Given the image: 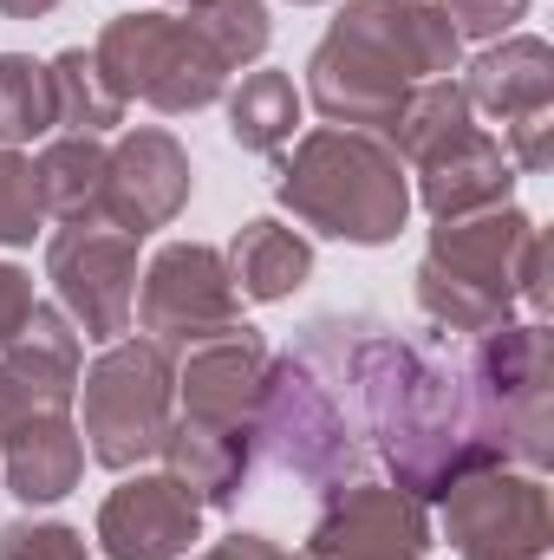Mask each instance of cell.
<instances>
[{
	"instance_id": "cell-1",
	"label": "cell",
	"mask_w": 554,
	"mask_h": 560,
	"mask_svg": "<svg viewBox=\"0 0 554 560\" xmlns=\"http://www.w3.org/2000/svg\"><path fill=\"white\" fill-rule=\"evenodd\" d=\"M359 418L372 456L392 469V489L417 502H443V489L503 463L476 405L470 359L443 339H412L379 319L359 332Z\"/></svg>"
},
{
	"instance_id": "cell-2",
	"label": "cell",
	"mask_w": 554,
	"mask_h": 560,
	"mask_svg": "<svg viewBox=\"0 0 554 560\" xmlns=\"http://www.w3.org/2000/svg\"><path fill=\"white\" fill-rule=\"evenodd\" d=\"M359 332L366 313L307 319L293 352L268 365V392H262V456L320 495L359 482L372 463L366 418H359Z\"/></svg>"
},
{
	"instance_id": "cell-3",
	"label": "cell",
	"mask_w": 554,
	"mask_h": 560,
	"mask_svg": "<svg viewBox=\"0 0 554 560\" xmlns=\"http://www.w3.org/2000/svg\"><path fill=\"white\" fill-rule=\"evenodd\" d=\"M463 59L437 0H346L307 59V98L326 125L385 131L424 79H450Z\"/></svg>"
},
{
	"instance_id": "cell-4",
	"label": "cell",
	"mask_w": 554,
	"mask_h": 560,
	"mask_svg": "<svg viewBox=\"0 0 554 560\" xmlns=\"http://www.w3.org/2000/svg\"><path fill=\"white\" fill-rule=\"evenodd\" d=\"M268 339L235 326L176 365V418L163 436L170 476L203 509H235L262 463V392H268Z\"/></svg>"
},
{
	"instance_id": "cell-5",
	"label": "cell",
	"mask_w": 554,
	"mask_h": 560,
	"mask_svg": "<svg viewBox=\"0 0 554 560\" xmlns=\"http://www.w3.org/2000/svg\"><path fill=\"white\" fill-rule=\"evenodd\" d=\"M417 306L443 332H496L516 306L549 313V235L522 209H483L430 229L417 261Z\"/></svg>"
},
{
	"instance_id": "cell-6",
	"label": "cell",
	"mask_w": 554,
	"mask_h": 560,
	"mask_svg": "<svg viewBox=\"0 0 554 560\" xmlns=\"http://www.w3.org/2000/svg\"><path fill=\"white\" fill-rule=\"evenodd\" d=\"M275 196L313 235L353 248H385L412 222V176L399 150L379 131H346V125H320L293 143V156H280L275 170Z\"/></svg>"
},
{
	"instance_id": "cell-7",
	"label": "cell",
	"mask_w": 554,
	"mask_h": 560,
	"mask_svg": "<svg viewBox=\"0 0 554 560\" xmlns=\"http://www.w3.org/2000/svg\"><path fill=\"white\" fill-rule=\"evenodd\" d=\"M176 418V352L157 339H112L79 372V436L99 469L131 476L150 456H163V436Z\"/></svg>"
},
{
	"instance_id": "cell-8",
	"label": "cell",
	"mask_w": 554,
	"mask_h": 560,
	"mask_svg": "<svg viewBox=\"0 0 554 560\" xmlns=\"http://www.w3.org/2000/svg\"><path fill=\"white\" fill-rule=\"evenodd\" d=\"M92 59L125 105H150L163 118L209 112L229 92V66L209 52L189 13H118L92 39Z\"/></svg>"
},
{
	"instance_id": "cell-9",
	"label": "cell",
	"mask_w": 554,
	"mask_h": 560,
	"mask_svg": "<svg viewBox=\"0 0 554 560\" xmlns=\"http://www.w3.org/2000/svg\"><path fill=\"white\" fill-rule=\"evenodd\" d=\"M470 378H476V405L483 423L503 450V463L516 469H549L554 456V418H549V392H554V339L542 319L529 326H496L483 332L470 352Z\"/></svg>"
},
{
	"instance_id": "cell-10",
	"label": "cell",
	"mask_w": 554,
	"mask_h": 560,
	"mask_svg": "<svg viewBox=\"0 0 554 560\" xmlns=\"http://www.w3.org/2000/svg\"><path fill=\"white\" fill-rule=\"evenodd\" d=\"M131 319L163 352H196V346L249 326L242 293L229 280V261L209 242H163L138 280V313Z\"/></svg>"
},
{
	"instance_id": "cell-11",
	"label": "cell",
	"mask_w": 554,
	"mask_h": 560,
	"mask_svg": "<svg viewBox=\"0 0 554 560\" xmlns=\"http://www.w3.org/2000/svg\"><path fill=\"white\" fill-rule=\"evenodd\" d=\"M443 535L457 560H549L554 555V515L549 482L516 463H489L443 489Z\"/></svg>"
},
{
	"instance_id": "cell-12",
	"label": "cell",
	"mask_w": 554,
	"mask_h": 560,
	"mask_svg": "<svg viewBox=\"0 0 554 560\" xmlns=\"http://www.w3.org/2000/svg\"><path fill=\"white\" fill-rule=\"evenodd\" d=\"M46 280L79 339L112 346L131 332L138 313V235H118L105 222H66L46 242Z\"/></svg>"
},
{
	"instance_id": "cell-13",
	"label": "cell",
	"mask_w": 554,
	"mask_h": 560,
	"mask_svg": "<svg viewBox=\"0 0 554 560\" xmlns=\"http://www.w3.org/2000/svg\"><path fill=\"white\" fill-rule=\"evenodd\" d=\"M196 196V163L189 150L170 138L163 125H138L112 143V163H105V196H99V222L118 229V235H150V229H170Z\"/></svg>"
},
{
	"instance_id": "cell-14",
	"label": "cell",
	"mask_w": 554,
	"mask_h": 560,
	"mask_svg": "<svg viewBox=\"0 0 554 560\" xmlns=\"http://www.w3.org/2000/svg\"><path fill=\"white\" fill-rule=\"evenodd\" d=\"M307 560H430V509L392 482H346L326 495Z\"/></svg>"
},
{
	"instance_id": "cell-15",
	"label": "cell",
	"mask_w": 554,
	"mask_h": 560,
	"mask_svg": "<svg viewBox=\"0 0 554 560\" xmlns=\"http://www.w3.org/2000/svg\"><path fill=\"white\" fill-rule=\"evenodd\" d=\"M85 339L59 306H33V319L0 346V430L26 418H59L79 405Z\"/></svg>"
},
{
	"instance_id": "cell-16",
	"label": "cell",
	"mask_w": 554,
	"mask_h": 560,
	"mask_svg": "<svg viewBox=\"0 0 554 560\" xmlns=\"http://www.w3.org/2000/svg\"><path fill=\"white\" fill-rule=\"evenodd\" d=\"M203 541V502L163 469V476H125L99 502V548L105 560H183Z\"/></svg>"
},
{
	"instance_id": "cell-17",
	"label": "cell",
	"mask_w": 554,
	"mask_h": 560,
	"mask_svg": "<svg viewBox=\"0 0 554 560\" xmlns=\"http://www.w3.org/2000/svg\"><path fill=\"white\" fill-rule=\"evenodd\" d=\"M412 170H417V202H424L437 222L503 209L509 189H516V163H509L503 138H489V131H476V125H470L463 138H450L443 150H430Z\"/></svg>"
},
{
	"instance_id": "cell-18",
	"label": "cell",
	"mask_w": 554,
	"mask_h": 560,
	"mask_svg": "<svg viewBox=\"0 0 554 560\" xmlns=\"http://www.w3.org/2000/svg\"><path fill=\"white\" fill-rule=\"evenodd\" d=\"M470 112H489L496 125L554 112V46L542 33H503L470 59Z\"/></svg>"
},
{
	"instance_id": "cell-19",
	"label": "cell",
	"mask_w": 554,
	"mask_h": 560,
	"mask_svg": "<svg viewBox=\"0 0 554 560\" xmlns=\"http://www.w3.org/2000/svg\"><path fill=\"white\" fill-rule=\"evenodd\" d=\"M0 476H7V495L26 502V509L66 502L79 489V476H85V436H79L72 411L0 430Z\"/></svg>"
},
{
	"instance_id": "cell-20",
	"label": "cell",
	"mask_w": 554,
	"mask_h": 560,
	"mask_svg": "<svg viewBox=\"0 0 554 560\" xmlns=\"http://www.w3.org/2000/svg\"><path fill=\"white\" fill-rule=\"evenodd\" d=\"M222 261H229V280H235L242 300L275 306V300H293L313 280V242L300 229L275 222V215H255V222L235 229V242L222 248Z\"/></svg>"
},
{
	"instance_id": "cell-21",
	"label": "cell",
	"mask_w": 554,
	"mask_h": 560,
	"mask_svg": "<svg viewBox=\"0 0 554 560\" xmlns=\"http://www.w3.org/2000/svg\"><path fill=\"white\" fill-rule=\"evenodd\" d=\"M105 163L112 150L105 138H53L33 156V183H39V209L59 222H99V196H105Z\"/></svg>"
},
{
	"instance_id": "cell-22",
	"label": "cell",
	"mask_w": 554,
	"mask_h": 560,
	"mask_svg": "<svg viewBox=\"0 0 554 560\" xmlns=\"http://www.w3.org/2000/svg\"><path fill=\"white\" fill-rule=\"evenodd\" d=\"M470 125H476L470 92H463V79L450 72V79H424V85H412V98L399 105V118H392L379 138L399 150V163H424L430 150H443L450 138H463Z\"/></svg>"
},
{
	"instance_id": "cell-23",
	"label": "cell",
	"mask_w": 554,
	"mask_h": 560,
	"mask_svg": "<svg viewBox=\"0 0 554 560\" xmlns=\"http://www.w3.org/2000/svg\"><path fill=\"white\" fill-rule=\"evenodd\" d=\"M53 79V131H79V138H105L112 125H125V98L105 85L92 46H66L46 59Z\"/></svg>"
},
{
	"instance_id": "cell-24",
	"label": "cell",
	"mask_w": 554,
	"mask_h": 560,
	"mask_svg": "<svg viewBox=\"0 0 554 560\" xmlns=\"http://www.w3.org/2000/svg\"><path fill=\"white\" fill-rule=\"evenodd\" d=\"M300 125V92L293 79L262 66V72H242V85L229 92V138L242 143L249 156H280L293 143Z\"/></svg>"
},
{
	"instance_id": "cell-25",
	"label": "cell",
	"mask_w": 554,
	"mask_h": 560,
	"mask_svg": "<svg viewBox=\"0 0 554 560\" xmlns=\"http://www.w3.org/2000/svg\"><path fill=\"white\" fill-rule=\"evenodd\" d=\"M53 131V79L33 52H0V150L46 138Z\"/></svg>"
},
{
	"instance_id": "cell-26",
	"label": "cell",
	"mask_w": 554,
	"mask_h": 560,
	"mask_svg": "<svg viewBox=\"0 0 554 560\" xmlns=\"http://www.w3.org/2000/svg\"><path fill=\"white\" fill-rule=\"evenodd\" d=\"M183 13L196 20V33L209 39V52L229 66V79L242 66H255L268 52V39H275V20H268L262 0H189Z\"/></svg>"
},
{
	"instance_id": "cell-27",
	"label": "cell",
	"mask_w": 554,
	"mask_h": 560,
	"mask_svg": "<svg viewBox=\"0 0 554 560\" xmlns=\"http://www.w3.org/2000/svg\"><path fill=\"white\" fill-rule=\"evenodd\" d=\"M46 209H39V183H33V156L0 150V248H26L39 235Z\"/></svg>"
},
{
	"instance_id": "cell-28",
	"label": "cell",
	"mask_w": 554,
	"mask_h": 560,
	"mask_svg": "<svg viewBox=\"0 0 554 560\" xmlns=\"http://www.w3.org/2000/svg\"><path fill=\"white\" fill-rule=\"evenodd\" d=\"M0 560H92V548H85V535L72 522H33V515H20V522L0 528Z\"/></svg>"
},
{
	"instance_id": "cell-29",
	"label": "cell",
	"mask_w": 554,
	"mask_h": 560,
	"mask_svg": "<svg viewBox=\"0 0 554 560\" xmlns=\"http://www.w3.org/2000/svg\"><path fill=\"white\" fill-rule=\"evenodd\" d=\"M443 7V20L457 26V39H503V33H516V20L529 13V0H437Z\"/></svg>"
},
{
	"instance_id": "cell-30",
	"label": "cell",
	"mask_w": 554,
	"mask_h": 560,
	"mask_svg": "<svg viewBox=\"0 0 554 560\" xmlns=\"http://www.w3.org/2000/svg\"><path fill=\"white\" fill-rule=\"evenodd\" d=\"M503 150H509V163H516L522 176H542L554 163V112H535V118L503 125Z\"/></svg>"
},
{
	"instance_id": "cell-31",
	"label": "cell",
	"mask_w": 554,
	"mask_h": 560,
	"mask_svg": "<svg viewBox=\"0 0 554 560\" xmlns=\"http://www.w3.org/2000/svg\"><path fill=\"white\" fill-rule=\"evenodd\" d=\"M33 306H39V300H33V275L13 268V261H0V346L33 319Z\"/></svg>"
},
{
	"instance_id": "cell-32",
	"label": "cell",
	"mask_w": 554,
	"mask_h": 560,
	"mask_svg": "<svg viewBox=\"0 0 554 560\" xmlns=\"http://www.w3.org/2000/svg\"><path fill=\"white\" fill-rule=\"evenodd\" d=\"M196 560H307V555H287L268 535H242V528H235V535H222L216 548H203Z\"/></svg>"
},
{
	"instance_id": "cell-33",
	"label": "cell",
	"mask_w": 554,
	"mask_h": 560,
	"mask_svg": "<svg viewBox=\"0 0 554 560\" xmlns=\"http://www.w3.org/2000/svg\"><path fill=\"white\" fill-rule=\"evenodd\" d=\"M59 0H0V20H39V13H53Z\"/></svg>"
},
{
	"instance_id": "cell-34",
	"label": "cell",
	"mask_w": 554,
	"mask_h": 560,
	"mask_svg": "<svg viewBox=\"0 0 554 560\" xmlns=\"http://www.w3.org/2000/svg\"><path fill=\"white\" fill-rule=\"evenodd\" d=\"M293 7H320V0H293Z\"/></svg>"
},
{
	"instance_id": "cell-35",
	"label": "cell",
	"mask_w": 554,
	"mask_h": 560,
	"mask_svg": "<svg viewBox=\"0 0 554 560\" xmlns=\"http://www.w3.org/2000/svg\"><path fill=\"white\" fill-rule=\"evenodd\" d=\"M183 7H189V0H183Z\"/></svg>"
}]
</instances>
